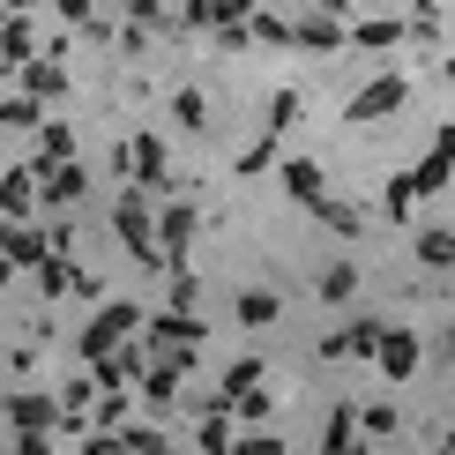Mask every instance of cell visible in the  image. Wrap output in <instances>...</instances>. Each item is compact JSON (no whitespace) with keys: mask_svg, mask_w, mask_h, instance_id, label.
I'll list each match as a JSON object with an SVG mask.
<instances>
[{"mask_svg":"<svg viewBox=\"0 0 455 455\" xmlns=\"http://www.w3.org/2000/svg\"><path fill=\"white\" fill-rule=\"evenodd\" d=\"M112 232H120V246L142 261V269H164L157 261V217H149L142 187H120V195H112Z\"/></svg>","mask_w":455,"mask_h":455,"instance_id":"cell-1","label":"cell"},{"mask_svg":"<svg viewBox=\"0 0 455 455\" xmlns=\"http://www.w3.org/2000/svg\"><path fill=\"white\" fill-rule=\"evenodd\" d=\"M403 105H411V75L388 68V75H373L366 90L344 98V127H373V120H388V112H403Z\"/></svg>","mask_w":455,"mask_h":455,"instance_id":"cell-2","label":"cell"},{"mask_svg":"<svg viewBox=\"0 0 455 455\" xmlns=\"http://www.w3.org/2000/svg\"><path fill=\"white\" fill-rule=\"evenodd\" d=\"M142 314H149V307H135V299H112V307H98V314H90V329L75 336V351H83V366H90V358H105L112 344H127V336L142 329Z\"/></svg>","mask_w":455,"mask_h":455,"instance_id":"cell-3","label":"cell"},{"mask_svg":"<svg viewBox=\"0 0 455 455\" xmlns=\"http://www.w3.org/2000/svg\"><path fill=\"white\" fill-rule=\"evenodd\" d=\"M195 232H202L195 202H187V195H164V210H157V261H164V269H187V254H195Z\"/></svg>","mask_w":455,"mask_h":455,"instance_id":"cell-4","label":"cell"},{"mask_svg":"<svg viewBox=\"0 0 455 455\" xmlns=\"http://www.w3.org/2000/svg\"><path fill=\"white\" fill-rule=\"evenodd\" d=\"M455 172V127H441V135L426 142V157L419 164H403V187H411V202H426V195H441Z\"/></svg>","mask_w":455,"mask_h":455,"instance_id":"cell-5","label":"cell"},{"mask_svg":"<svg viewBox=\"0 0 455 455\" xmlns=\"http://www.w3.org/2000/svg\"><path fill=\"white\" fill-rule=\"evenodd\" d=\"M30 172H37V210H75V202H83L90 195V172H83V164H75V157H60V164H30Z\"/></svg>","mask_w":455,"mask_h":455,"instance_id":"cell-6","label":"cell"},{"mask_svg":"<svg viewBox=\"0 0 455 455\" xmlns=\"http://www.w3.org/2000/svg\"><path fill=\"white\" fill-rule=\"evenodd\" d=\"M0 419L15 433H52L60 426V403H52V388H8L0 395Z\"/></svg>","mask_w":455,"mask_h":455,"instance_id":"cell-7","label":"cell"},{"mask_svg":"<svg viewBox=\"0 0 455 455\" xmlns=\"http://www.w3.org/2000/svg\"><path fill=\"white\" fill-rule=\"evenodd\" d=\"M381 329H388V321H373V314H351L344 329H329V336H321V358H373Z\"/></svg>","mask_w":455,"mask_h":455,"instance_id":"cell-8","label":"cell"},{"mask_svg":"<svg viewBox=\"0 0 455 455\" xmlns=\"http://www.w3.org/2000/svg\"><path fill=\"white\" fill-rule=\"evenodd\" d=\"M373 366L388 373V381H411V373L426 366V344L411 329H381V344H373Z\"/></svg>","mask_w":455,"mask_h":455,"instance_id":"cell-9","label":"cell"},{"mask_svg":"<svg viewBox=\"0 0 455 455\" xmlns=\"http://www.w3.org/2000/svg\"><path fill=\"white\" fill-rule=\"evenodd\" d=\"M0 254H8L15 269H37V261L52 254V246H45V224H30V217H0Z\"/></svg>","mask_w":455,"mask_h":455,"instance_id":"cell-10","label":"cell"},{"mask_svg":"<svg viewBox=\"0 0 455 455\" xmlns=\"http://www.w3.org/2000/svg\"><path fill=\"white\" fill-rule=\"evenodd\" d=\"M276 187L299 202V210H314V202L329 195V172H321L314 157H283V164H276Z\"/></svg>","mask_w":455,"mask_h":455,"instance_id":"cell-11","label":"cell"},{"mask_svg":"<svg viewBox=\"0 0 455 455\" xmlns=\"http://www.w3.org/2000/svg\"><path fill=\"white\" fill-rule=\"evenodd\" d=\"M23 60H37V23H30V15H8V8H0V75H15Z\"/></svg>","mask_w":455,"mask_h":455,"instance_id":"cell-12","label":"cell"},{"mask_svg":"<svg viewBox=\"0 0 455 455\" xmlns=\"http://www.w3.org/2000/svg\"><path fill=\"white\" fill-rule=\"evenodd\" d=\"M180 381H187V373L172 366V358H149V366L135 373V395H142L149 411H172V403H180Z\"/></svg>","mask_w":455,"mask_h":455,"instance_id":"cell-13","label":"cell"},{"mask_svg":"<svg viewBox=\"0 0 455 455\" xmlns=\"http://www.w3.org/2000/svg\"><path fill=\"white\" fill-rule=\"evenodd\" d=\"M15 75H23V98H37V105H60V98H68V68L52 60V52H37V60H23Z\"/></svg>","mask_w":455,"mask_h":455,"instance_id":"cell-14","label":"cell"},{"mask_svg":"<svg viewBox=\"0 0 455 455\" xmlns=\"http://www.w3.org/2000/svg\"><path fill=\"white\" fill-rule=\"evenodd\" d=\"M232 419H224V403L210 395V403H202V419H195V455H232Z\"/></svg>","mask_w":455,"mask_h":455,"instance_id":"cell-15","label":"cell"},{"mask_svg":"<svg viewBox=\"0 0 455 455\" xmlns=\"http://www.w3.org/2000/svg\"><path fill=\"white\" fill-rule=\"evenodd\" d=\"M291 45H307V52H336L344 45V23H336V15H291Z\"/></svg>","mask_w":455,"mask_h":455,"instance_id":"cell-16","label":"cell"},{"mask_svg":"<svg viewBox=\"0 0 455 455\" xmlns=\"http://www.w3.org/2000/svg\"><path fill=\"white\" fill-rule=\"evenodd\" d=\"M0 217H37V172L30 164H15V172L0 180Z\"/></svg>","mask_w":455,"mask_h":455,"instance_id":"cell-17","label":"cell"},{"mask_svg":"<svg viewBox=\"0 0 455 455\" xmlns=\"http://www.w3.org/2000/svg\"><path fill=\"white\" fill-rule=\"evenodd\" d=\"M314 217H321V232H336V239H358V232H366V210H358V202H336V195H321Z\"/></svg>","mask_w":455,"mask_h":455,"instance_id":"cell-18","label":"cell"},{"mask_svg":"<svg viewBox=\"0 0 455 455\" xmlns=\"http://www.w3.org/2000/svg\"><path fill=\"white\" fill-rule=\"evenodd\" d=\"M224 419H232L239 433H246V426H269V419H276V395H269V388H239L232 403H224Z\"/></svg>","mask_w":455,"mask_h":455,"instance_id":"cell-19","label":"cell"},{"mask_svg":"<svg viewBox=\"0 0 455 455\" xmlns=\"http://www.w3.org/2000/svg\"><path fill=\"white\" fill-rule=\"evenodd\" d=\"M232 314H239V329H269V321L283 314V299L269 291V283H254V291H239V299H232Z\"/></svg>","mask_w":455,"mask_h":455,"instance_id":"cell-20","label":"cell"},{"mask_svg":"<svg viewBox=\"0 0 455 455\" xmlns=\"http://www.w3.org/2000/svg\"><path fill=\"white\" fill-rule=\"evenodd\" d=\"M395 37H403V15H366V23H351V45L358 52H388Z\"/></svg>","mask_w":455,"mask_h":455,"instance_id":"cell-21","label":"cell"},{"mask_svg":"<svg viewBox=\"0 0 455 455\" xmlns=\"http://www.w3.org/2000/svg\"><path fill=\"white\" fill-rule=\"evenodd\" d=\"M269 381V358H232V366H224V381H217V403H232L239 388H261Z\"/></svg>","mask_w":455,"mask_h":455,"instance_id":"cell-22","label":"cell"},{"mask_svg":"<svg viewBox=\"0 0 455 455\" xmlns=\"http://www.w3.org/2000/svg\"><path fill=\"white\" fill-rule=\"evenodd\" d=\"M276 149H283V135H269V127H261V135H254V142H246L239 157H232V172H239V180H254V172H269V164H276Z\"/></svg>","mask_w":455,"mask_h":455,"instance_id":"cell-23","label":"cell"},{"mask_svg":"<svg viewBox=\"0 0 455 455\" xmlns=\"http://www.w3.org/2000/svg\"><path fill=\"white\" fill-rule=\"evenodd\" d=\"M127 411H135V388H98V403H90V426L112 433V426H127Z\"/></svg>","mask_w":455,"mask_h":455,"instance_id":"cell-24","label":"cell"},{"mask_svg":"<svg viewBox=\"0 0 455 455\" xmlns=\"http://www.w3.org/2000/svg\"><path fill=\"white\" fill-rule=\"evenodd\" d=\"M172 120H180V135H210V98L202 90H172Z\"/></svg>","mask_w":455,"mask_h":455,"instance_id":"cell-25","label":"cell"},{"mask_svg":"<svg viewBox=\"0 0 455 455\" xmlns=\"http://www.w3.org/2000/svg\"><path fill=\"white\" fill-rule=\"evenodd\" d=\"M246 37H254V45H291V23H283L276 8H261V0H254V8H246Z\"/></svg>","mask_w":455,"mask_h":455,"instance_id":"cell-26","label":"cell"},{"mask_svg":"<svg viewBox=\"0 0 455 455\" xmlns=\"http://www.w3.org/2000/svg\"><path fill=\"white\" fill-rule=\"evenodd\" d=\"M75 157V127L68 120H37V164H60Z\"/></svg>","mask_w":455,"mask_h":455,"instance_id":"cell-27","label":"cell"},{"mask_svg":"<svg viewBox=\"0 0 455 455\" xmlns=\"http://www.w3.org/2000/svg\"><path fill=\"white\" fill-rule=\"evenodd\" d=\"M321 299H329V307H344V299H358V261H329V269H321V283H314Z\"/></svg>","mask_w":455,"mask_h":455,"instance_id":"cell-28","label":"cell"},{"mask_svg":"<svg viewBox=\"0 0 455 455\" xmlns=\"http://www.w3.org/2000/svg\"><path fill=\"white\" fill-rule=\"evenodd\" d=\"M30 276H37V291H45V299H68V291H75V261H68V254H45Z\"/></svg>","mask_w":455,"mask_h":455,"instance_id":"cell-29","label":"cell"},{"mask_svg":"<svg viewBox=\"0 0 455 455\" xmlns=\"http://www.w3.org/2000/svg\"><path fill=\"white\" fill-rule=\"evenodd\" d=\"M351 441H358V411H351V403H336V411H329V426H321V455H344Z\"/></svg>","mask_w":455,"mask_h":455,"instance_id":"cell-30","label":"cell"},{"mask_svg":"<svg viewBox=\"0 0 455 455\" xmlns=\"http://www.w3.org/2000/svg\"><path fill=\"white\" fill-rule=\"evenodd\" d=\"M411 246H419L426 269H448V261H455V232H448V224H426V232L411 239Z\"/></svg>","mask_w":455,"mask_h":455,"instance_id":"cell-31","label":"cell"},{"mask_svg":"<svg viewBox=\"0 0 455 455\" xmlns=\"http://www.w3.org/2000/svg\"><path fill=\"white\" fill-rule=\"evenodd\" d=\"M388 433H403L395 403H366V411H358V441H388Z\"/></svg>","mask_w":455,"mask_h":455,"instance_id":"cell-32","label":"cell"},{"mask_svg":"<svg viewBox=\"0 0 455 455\" xmlns=\"http://www.w3.org/2000/svg\"><path fill=\"white\" fill-rule=\"evenodd\" d=\"M120 8H127V23H135V30H172L180 37V23L164 15V0H120Z\"/></svg>","mask_w":455,"mask_h":455,"instance_id":"cell-33","label":"cell"},{"mask_svg":"<svg viewBox=\"0 0 455 455\" xmlns=\"http://www.w3.org/2000/svg\"><path fill=\"white\" fill-rule=\"evenodd\" d=\"M403 37L433 45V37H441V0H411V23H403Z\"/></svg>","mask_w":455,"mask_h":455,"instance_id":"cell-34","label":"cell"},{"mask_svg":"<svg viewBox=\"0 0 455 455\" xmlns=\"http://www.w3.org/2000/svg\"><path fill=\"white\" fill-rule=\"evenodd\" d=\"M299 112H307V105H299V90H276V98H269V135H291Z\"/></svg>","mask_w":455,"mask_h":455,"instance_id":"cell-35","label":"cell"},{"mask_svg":"<svg viewBox=\"0 0 455 455\" xmlns=\"http://www.w3.org/2000/svg\"><path fill=\"white\" fill-rule=\"evenodd\" d=\"M195 299H202V276H195V269H172V299H164V307H172V314H195Z\"/></svg>","mask_w":455,"mask_h":455,"instance_id":"cell-36","label":"cell"},{"mask_svg":"<svg viewBox=\"0 0 455 455\" xmlns=\"http://www.w3.org/2000/svg\"><path fill=\"white\" fill-rule=\"evenodd\" d=\"M37 120H45L37 98H8V105H0V127H37Z\"/></svg>","mask_w":455,"mask_h":455,"instance_id":"cell-37","label":"cell"},{"mask_svg":"<svg viewBox=\"0 0 455 455\" xmlns=\"http://www.w3.org/2000/svg\"><path fill=\"white\" fill-rule=\"evenodd\" d=\"M232 455H283V441H276V433H254V426H246V433H232Z\"/></svg>","mask_w":455,"mask_h":455,"instance_id":"cell-38","label":"cell"},{"mask_svg":"<svg viewBox=\"0 0 455 455\" xmlns=\"http://www.w3.org/2000/svg\"><path fill=\"white\" fill-rule=\"evenodd\" d=\"M0 366H8L0 381H30V373H37V351H30V344H15L8 358H0Z\"/></svg>","mask_w":455,"mask_h":455,"instance_id":"cell-39","label":"cell"},{"mask_svg":"<svg viewBox=\"0 0 455 455\" xmlns=\"http://www.w3.org/2000/svg\"><path fill=\"white\" fill-rule=\"evenodd\" d=\"M381 217H395V224H403V217H411V187H403V172H395V180H388V195H381Z\"/></svg>","mask_w":455,"mask_h":455,"instance_id":"cell-40","label":"cell"},{"mask_svg":"<svg viewBox=\"0 0 455 455\" xmlns=\"http://www.w3.org/2000/svg\"><path fill=\"white\" fill-rule=\"evenodd\" d=\"M52 15H60V23H68V30H83V23H90V15H98V0H52Z\"/></svg>","mask_w":455,"mask_h":455,"instance_id":"cell-41","label":"cell"},{"mask_svg":"<svg viewBox=\"0 0 455 455\" xmlns=\"http://www.w3.org/2000/svg\"><path fill=\"white\" fill-rule=\"evenodd\" d=\"M210 30H217L224 52H246V45H254V37H246V23H210Z\"/></svg>","mask_w":455,"mask_h":455,"instance_id":"cell-42","label":"cell"},{"mask_svg":"<svg viewBox=\"0 0 455 455\" xmlns=\"http://www.w3.org/2000/svg\"><path fill=\"white\" fill-rule=\"evenodd\" d=\"M15 455H52V433H15Z\"/></svg>","mask_w":455,"mask_h":455,"instance_id":"cell-43","label":"cell"},{"mask_svg":"<svg viewBox=\"0 0 455 455\" xmlns=\"http://www.w3.org/2000/svg\"><path fill=\"white\" fill-rule=\"evenodd\" d=\"M83 455H120V448H112V433H98V426H90V433H83Z\"/></svg>","mask_w":455,"mask_h":455,"instance_id":"cell-44","label":"cell"},{"mask_svg":"<svg viewBox=\"0 0 455 455\" xmlns=\"http://www.w3.org/2000/svg\"><path fill=\"white\" fill-rule=\"evenodd\" d=\"M8 283H15V261H8V254H0V291H8Z\"/></svg>","mask_w":455,"mask_h":455,"instance_id":"cell-45","label":"cell"},{"mask_svg":"<svg viewBox=\"0 0 455 455\" xmlns=\"http://www.w3.org/2000/svg\"><path fill=\"white\" fill-rule=\"evenodd\" d=\"M441 276H448V291H455V261H448V269H441Z\"/></svg>","mask_w":455,"mask_h":455,"instance_id":"cell-46","label":"cell"},{"mask_svg":"<svg viewBox=\"0 0 455 455\" xmlns=\"http://www.w3.org/2000/svg\"><path fill=\"white\" fill-rule=\"evenodd\" d=\"M441 455H455V433H448V441H441Z\"/></svg>","mask_w":455,"mask_h":455,"instance_id":"cell-47","label":"cell"},{"mask_svg":"<svg viewBox=\"0 0 455 455\" xmlns=\"http://www.w3.org/2000/svg\"><path fill=\"white\" fill-rule=\"evenodd\" d=\"M0 395H8V381H0Z\"/></svg>","mask_w":455,"mask_h":455,"instance_id":"cell-48","label":"cell"}]
</instances>
